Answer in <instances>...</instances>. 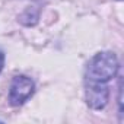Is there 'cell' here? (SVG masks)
I'll return each instance as SVG.
<instances>
[{
  "instance_id": "obj_2",
  "label": "cell",
  "mask_w": 124,
  "mask_h": 124,
  "mask_svg": "<svg viewBox=\"0 0 124 124\" xmlns=\"http://www.w3.org/2000/svg\"><path fill=\"white\" fill-rule=\"evenodd\" d=\"M34 92H35V83L31 78L23 75L15 76L9 89V102L13 107H19L25 104L34 95Z\"/></svg>"
},
{
  "instance_id": "obj_3",
  "label": "cell",
  "mask_w": 124,
  "mask_h": 124,
  "mask_svg": "<svg viewBox=\"0 0 124 124\" xmlns=\"http://www.w3.org/2000/svg\"><path fill=\"white\" fill-rule=\"evenodd\" d=\"M85 96L89 108L95 111L104 109L109 99V86L108 83L85 82Z\"/></svg>"
},
{
  "instance_id": "obj_4",
  "label": "cell",
  "mask_w": 124,
  "mask_h": 124,
  "mask_svg": "<svg viewBox=\"0 0 124 124\" xmlns=\"http://www.w3.org/2000/svg\"><path fill=\"white\" fill-rule=\"evenodd\" d=\"M32 19V22H34V25L38 22V10H35V9H26L22 15H21V18H19V21H22V19Z\"/></svg>"
},
{
  "instance_id": "obj_1",
  "label": "cell",
  "mask_w": 124,
  "mask_h": 124,
  "mask_svg": "<svg viewBox=\"0 0 124 124\" xmlns=\"http://www.w3.org/2000/svg\"><path fill=\"white\" fill-rule=\"evenodd\" d=\"M120 69L118 57L112 51H102L95 54L86 66L85 70V82L95 83H108L112 78H115Z\"/></svg>"
},
{
  "instance_id": "obj_5",
  "label": "cell",
  "mask_w": 124,
  "mask_h": 124,
  "mask_svg": "<svg viewBox=\"0 0 124 124\" xmlns=\"http://www.w3.org/2000/svg\"><path fill=\"white\" fill-rule=\"evenodd\" d=\"M3 66H5V53L0 50V73L3 70Z\"/></svg>"
}]
</instances>
